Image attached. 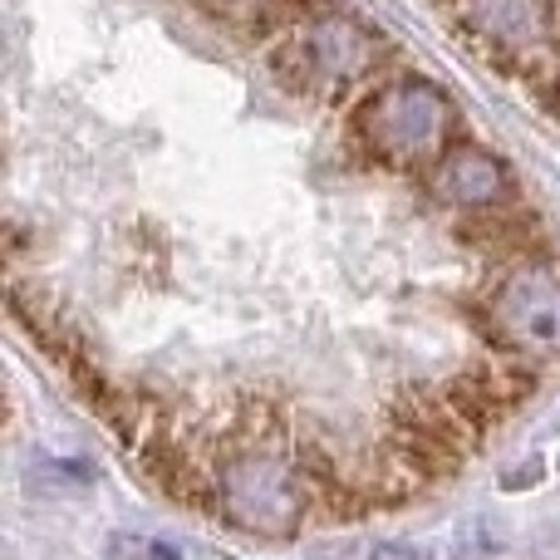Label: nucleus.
Instances as JSON below:
<instances>
[{"label":"nucleus","mask_w":560,"mask_h":560,"mask_svg":"<svg viewBox=\"0 0 560 560\" xmlns=\"http://www.w3.org/2000/svg\"><path fill=\"white\" fill-rule=\"evenodd\" d=\"M497 315L516 349H556L560 345V285L546 266H516L497 295Z\"/></svg>","instance_id":"2"},{"label":"nucleus","mask_w":560,"mask_h":560,"mask_svg":"<svg viewBox=\"0 0 560 560\" xmlns=\"http://www.w3.org/2000/svg\"><path fill=\"white\" fill-rule=\"evenodd\" d=\"M438 187H443L447 197H457V202H467V207H482V202H492V197L506 192V177L487 153H477V148H457V153L443 158V167H438Z\"/></svg>","instance_id":"3"},{"label":"nucleus","mask_w":560,"mask_h":560,"mask_svg":"<svg viewBox=\"0 0 560 560\" xmlns=\"http://www.w3.org/2000/svg\"><path fill=\"white\" fill-rule=\"evenodd\" d=\"M359 133H364L369 148H378L398 167L438 163L447 148V104L433 84L408 79L394 94H378L374 104H364Z\"/></svg>","instance_id":"1"},{"label":"nucleus","mask_w":560,"mask_h":560,"mask_svg":"<svg viewBox=\"0 0 560 560\" xmlns=\"http://www.w3.org/2000/svg\"><path fill=\"white\" fill-rule=\"evenodd\" d=\"M349 560H428V551H418V546H408V541H378V546H364V551Z\"/></svg>","instance_id":"4"}]
</instances>
